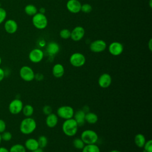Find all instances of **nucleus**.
<instances>
[{
	"label": "nucleus",
	"instance_id": "10",
	"mask_svg": "<svg viewBox=\"0 0 152 152\" xmlns=\"http://www.w3.org/2000/svg\"><path fill=\"white\" fill-rule=\"evenodd\" d=\"M107 47L106 43L103 40H96L92 42L90 45V49L94 53L103 52Z\"/></svg>",
	"mask_w": 152,
	"mask_h": 152
},
{
	"label": "nucleus",
	"instance_id": "39",
	"mask_svg": "<svg viewBox=\"0 0 152 152\" xmlns=\"http://www.w3.org/2000/svg\"><path fill=\"white\" fill-rule=\"evenodd\" d=\"M148 49H149L150 51H151L152 50V39H150L148 42Z\"/></svg>",
	"mask_w": 152,
	"mask_h": 152
},
{
	"label": "nucleus",
	"instance_id": "3",
	"mask_svg": "<svg viewBox=\"0 0 152 152\" xmlns=\"http://www.w3.org/2000/svg\"><path fill=\"white\" fill-rule=\"evenodd\" d=\"M80 138L85 144H96L99 140V135L95 131L87 129L81 132Z\"/></svg>",
	"mask_w": 152,
	"mask_h": 152
},
{
	"label": "nucleus",
	"instance_id": "18",
	"mask_svg": "<svg viewBox=\"0 0 152 152\" xmlns=\"http://www.w3.org/2000/svg\"><path fill=\"white\" fill-rule=\"evenodd\" d=\"M24 145L26 150L30 151H34L39 148L37 140L34 138H29L27 139L24 142Z\"/></svg>",
	"mask_w": 152,
	"mask_h": 152
},
{
	"label": "nucleus",
	"instance_id": "1",
	"mask_svg": "<svg viewBox=\"0 0 152 152\" xmlns=\"http://www.w3.org/2000/svg\"><path fill=\"white\" fill-rule=\"evenodd\" d=\"M37 128L36 120L31 117H26L20 122V131L24 135L32 134Z\"/></svg>",
	"mask_w": 152,
	"mask_h": 152
},
{
	"label": "nucleus",
	"instance_id": "24",
	"mask_svg": "<svg viewBox=\"0 0 152 152\" xmlns=\"http://www.w3.org/2000/svg\"><path fill=\"white\" fill-rule=\"evenodd\" d=\"M22 113L26 117H31L34 113V107L32 105L27 104L23 106Z\"/></svg>",
	"mask_w": 152,
	"mask_h": 152
},
{
	"label": "nucleus",
	"instance_id": "35",
	"mask_svg": "<svg viewBox=\"0 0 152 152\" xmlns=\"http://www.w3.org/2000/svg\"><path fill=\"white\" fill-rule=\"evenodd\" d=\"M7 125L5 122L3 120L0 119V133H2L4 131L6 130Z\"/></svg>",
	"mask_w": 152,
	"mask_h": 152
},
{
	"label": "nucleus",
	"instance_id": "31",
	"mask_svg": "<svg viewBox=\"0 0 152 152\" xmlns=\"http://www.w3.org/2000/svg\"><path fill=\"white\" fill-rule=\"evenodd\" d=\"M142 148L144 152H152V140H148L146 141Z\"/></svg>",
	"mask_w": 152,
	"mask_h": 152
},
{
	"label": "nucleus",
	"instance_id": "7",
	"mask_svg": "<svg viewBox=\"0 0 152 152\" xmlns=\"http://www.w3.org/2000/svg\"><path fill=\"white\" fill-rule=\"evenodd\" d=\"M69 63L74 67L83 66L86 61L85 56L80 52H75L72 53L69 57Z\"/></svg>",
	"mask_w": 152,
	"mask_h": 152
},
{
	"label": "nucleus",
	"instance_id": "22",
	"mask_svg": "<svg viewBox=\"0 0 152 152\" xmlns=\"http://www.w3.org/2000/svg\"><path fill=\"white\" fill-rule=\"evenodd\" d=\"M99 119L98 116L96 113L92 112H88L85 115V121L89 124H95L97 122Z\"/></svg>",
	"mask_w": 152,
	"mask_h": 152
},
{
	"label": "nucleus",
	"instance_id": "16",
	"mask_svg": "<svg viewBox=\"0 0 152 152\" xmlns=\"http://www.w3.org/2000/svg\"><path fill=\"white\" fill-rule=\"evenodd\" d=\"M58 120L59 118L56 114L52 112L46 115L45 119L46 125L49 128H53L58 125Z\"/></svg>",
	"mask_w": 152,
	"mask_h": 152
},
{
	"label": "nucleus",
	"instance_id": "19",
	"mask_svg": "<svg viewBox=\"0 0 152 152\" xmlns=\"http://www.w3.org/2000/svg\"><path fill=\"white\" fill-rule=\"evenodd\" d=\"M85 115L86 112H84L82 109H79L75 112H74L73 118L77 122L78 126H83L86 123L85 121Z\"/></svg>",
	"mask_w": 152,
	"mask_h": 152
},
{
	"label": "nucleus",
	"instance_id": "28",
	"mask_svg": "<svg viewBox=\"0 0 152 152\" xmlns=\"http://www.w3.org/2000/svg\"><path fill=\"white\" fill-rule=\"evenodd\" d=\"M37 140V142L40 148H44L47 146L48 143V138L45 135H40L39 137V138Z\"/></svg>",
	"mask_w": 152,
	"mask_h": 152
},
{
	"label": "nucleus",
	"instance_id": "8",
	"mask_svg": "<svg viewBox=\"0 0 152 152\" xmlns=\"http://www.w3.org/2000/svg\"><path fill=\"white\" fill-rule=\"evenodd\" d=\"M23 103L19 99H14L11 100L8 105L9 112L12 115H17L21 112L23 107Z\"/></svg>",
	"mask_w": 152,
	"mask_h": 152
},
{
	"label": "nucleus",
	"instance_id": "41",
	"mask_svg": "<svg viewBox=\"0 0 152 152\" xmlns=\"http://www.w3.org/2000/svg\"><path fill=\"white\" fill-rule=\"evenodd\" d=\"M31 152H44V151H43V148H41L39 147L37 149H36V150H35L34 151H32Z\"/></svg>",
	"mask_w": 152,
	"mask_h": 152
},
{
	"label": "nucleus",
	"instance_id": "15",
	"mask_svg": "<svg viewBox=\"0 0 152 152\" xmlns=\"http://www.w3.org/2000/svg\"><path fill=\"white\" fill-rule=\"evenodd\" d=\"M4 29L7 33L14 34L18 29L17 23L14 20L8 19L4 23Z\"/></svg>",
	"mask_w": 152,
	"mask_h": 152
},
{
	"label": "nucleus",
	"instance_id": "11",
	"mask_svg": "<svg viewBox=\"0 0 152 152\" xmlns=\"http://www.w3.org/2000/svg\"><path fill=\"white\" fill-rule=\"evenodd\" d=\"M112 79L111 75L108 73L102 74L98 78V85L102 88H108L112 84Z\"/></svg>",
	"mask_w": 152,
	"mask_h": 152
},
{
	"label": "nucleus",
	"instance_id": "38",
	"mask_svg": "<svg viewBox=\"0 0 152 152\" xmlns=\"http://www.w3.org/2000/svg\"><path fill=\"white\" fill-rule=\"evenodd\" d=\"M0 152H10V151L6 147H0Z\"/></svg>",
	"mask_w": 152,
	"mask_h": 152
},
{
	"label": "nucleus",
	"instance_id": "5",
	"mask_svg": "<svg viewBox=\"0 0 152 152\" xmlns=\"http://www.w3.org/2000/svg\"><path fill=\"white\" fill-rule=\"evenodd\" d=\"M32 23L33 26L38 29L45 28L48 26V19L44 14L37 12L33 16Z\"/></svg>",
	"mask_w": 152,
	"mask_h": 152
},
{
	"label": "nucleus",
	"instance_id": "12",
	"mask_svg": "<svg viewBox=\"0 0 152 152\" xmlns=\"http://www.w3.org/2000/svg\"><path fill=\"white\" fill-rule=\"evenodd\" d=\"M109 53L113 56H119L124 51L123 45L118 42H112L108 48Z\"/></svg>",
	"mask_w": 152,
	"mask_h": 152
},
{
	"label": "nucleus",
	"instance_id": "23",
	"mask_svg": "<svg viewBox=\"0 0 152 152\" xmlns=\"http://www.w3.org/2000/svg\"><path fill=\"white\" fill-rule=\"evenodd\" d=\"M81 152H100V149L96 144H85Z\"/></svg>",
	"mask_w": 152,
	"mask_h": 152
},
{
	"label": "nucleus",
	"instance_id": "4",
	"mask_svg": "<svg viewBox=\"0 0 152 152\" xmlns=\"http://www.w3.org/2000/svg\"><path fill=\"white\" fill-rule=\"evenodd\" d=\"M74 110L72 107L68 105H64L59 107L56 110V115L58 118L64 120L73 118Z\"/></svg>",
	"mask_w": 152,
	"mask_h": 152
},
{
	"label": "nucleus",
	"instance_id": "43",
	"mask_svg": "<svg viewBox=\"0 0 152 152\" xmlns=\"http://www.w3.org/2000/svg\"><path fill=\"white\" fill-rule=\"evenodd\" d=\"M109 152H121V151L118 150H112Z\"/></svg>",
	"mask_w": 152,
	"mask_h": 152
},
{
	"label": "nucleus",
	"instance_id": "29",
	"mask_svg": "<svg viewBox=\"0 0 152 152\" xmlns=\"http://www.w3.org/2000/svg\"><path fill=\"white\" fill-rule=\"evenodd\" d=\"M59 36L64 39H68L71 37V31L67 28H64L60 31Z\"/></svg>",
	"mask_w": 152,
	"mask_h": 152
},
{
	"label": "nucleus",
	"instance_id": "33",
	"mask_svg": "<svg viewBox=\"0 0 152 152\" xmlns=\"http://www.w3.org/2000/svg\"><path fill=\"white\" fill-rule=\"evenodd\" d=\"M7 15L6 10L3 8L0 7V24L5 21L7 17Z\"/></svg>",
	"mask_w": 152,
	"mask_h": 152
},
{
	"label": "nucleus",
	"instance_id": "34",
	"mask_svg": "<svg viewBox=\"0 0 152 152\" xmlns=\"http://www.w3.org/2000/svg\"><path fill=\"white\" fill-rule=\"evenodd\" d=\"M52 107L50 105H45L42 108V112L45 115H48L51 113H52Z\"/></svg>",
	"mask_w": 152,
	"mask_h": 152
},
{
	"label": "nucleus",
	"instance_id": "27",
	"mask_svg": "<svg viewBox=\"0 0 152 152\" xmlns=\"http://www.w3.org/2000/svg\"><path fill=\"white\" fill-rule=\"evenodd\" d=\"M72 145L77 150H82L84 147L85 144L81 138H75L72 141Z\"/></svg>",
	"mask_w": 152,
	"mask_h": 152
},
{
	"label": "nucleus",
	"instance_id": "9",
	"mask_svg": "<svg viewBox=\"0 0 152 152\" xmlns=\"http://www.w3.org/2000/svg\"><path fill=\"white\" fill-rule=\"evenodd\" d=\"M44 57L43 52L39 48L32 49L28 54V59L33 63H39L42 61Z\"/></svg>",
	"mask_w": 152,
	"mask_h": 152
},
{
	"label": "nucleus",
	"instance_id": "17",
	"mask_svg": "<svg viewBox=\"0 0 152 152\" xmlns=\"http://www.w3.org/2000/svg\"><path fill=\"white\" fill-rule=\"evenodd\" d=\"M52 75L54 77L56 78H60L64 75L65 68L63 65L61 64L58 63L55 64L52 69Z\"/></svg>",
	"mask_w": 152,
	"mask_h": 152
},
{
	"label": "nucleus",
	"instance_id": "37",
	"mask_svg": "<svg viewBox=\"0 0 152 152\" xmlns=\"http://www.w3.org/2000/svg\"><path fill=\"white\" fill-rule=\"evenodd\" d=\"M5 76V71L0 67V81H2L4 78Z\"/></svg>",
	"mask_w": 152,
	"mask_h": 152
},
{
	"label": "nucleus",
	"instance_id": "2",
	"mask_svg": "<svg viewBox=\"0 0 152 152\" xmlns=\"http://www.w3.org/2000/svg\"><path fill=\"white\" fill-rule=\"evenodd\" d=\"M78 125L74 119L71 118L66 119L62 125L63 133L67 137H74L78 132Z\"/></svg>",
	"mask_w": 152,
	"mask_h": 152
},
{
	"label": "nucleus",
	"instance_id": "42",
	"mask_svg": "<svg viewBox=\"0 0 152 152\" xmlns=\"http://www.w3.org/2000/svg\"><path fill=\"white\" fill-rule=\"evenodd\" d=\"M45 10L44 8H41L40 9V12H39L42 13V14H45Z\"/></svg>",
	"mask_w": 152,
	"mask_h": 152
},
{
	"label": "nucleus",
	"instance_id": "20",
	"mask_svg": "<svg viewBox=\"0 0 152 152\" xmlns=\"http://www.w3.org/2000/svg\"><path fill=\"white\" fill-rule=\"evenodd\" d=\"M59 49L60 48L59 45L55 42H49L46 48V51L50 56H53L57 54L59 52Z\"/></svg>",
	"mask_w": 152,
	"mask_h": 152
},
{
	"label": "nucleus",
	"instance_id": "14",
	"mask_svg": "<svg viewBox=\"0 0 152 152\" xmlns=\"http://www.w3.org/2000/svg\"><path fill=\"white\" fill-rule=\"evenodd\" d=\"M85 34L84 28L81 26H77L71 32V38L74 41H79L83 39Z\"/></svg>",
	"mask_w": 152,
	"mask_h": 152
},
{
	"label": "nucleus",
	"instance_id": "40",
	"mask_svg": "<svg viewBox=\"0 0 152 152\" xmlns=\"http://www.w3.org/2000/svg\"><path fill=\"white\" fill-rule=\"evenodd\" d=\"M82 110H83L84 112H86V113H87V112H88L90 111V110H89V107H88V106H84V108H83Z\"/></svg>",
	"mask_w": 152,
	"mask_h": 152
},
{
	"label": "nucleus",
	"instance_id": "26",
	"mask_svg": "<svg viewBox=\"0 0 152 152\" xmlns=\"http://www.w3.org/2000/svg\"><path fill=\"white\" fill-rule=\"evenodd\" d=\"M9 151L10 152H26V148L21 144H15L10 147Z\"/></svg>",
	"mask_w": 152,
	"mask_h": 152
},
{
	"label": "nucleus",
	"instance_id": "30",
	"mask_svg": "<svg viewBox=\"0 0 152 152\" xmlns=\"http://www.w3.org/2000/svg\"><path fill=\"white\" fill-rule=\"evenodd\" d=\"M1 134L2 140H3L4 141H10L12 139V135L9 131H5L2 133H1Z\"/></svg>",
	"mask_w": 152,
	"mask_h": 152
},
{
	"label": "nucleus",
	"instance_id": "45",
	"mask_svg": "<svg viewBox=\"0 0 152 152\" xmlns=\"http://www.w3.org/2000/svg\"><path fill=\"white\" fill-rule=\"evenodd\" d=\"M151 1H152V0H150V8H151Z\"/></svg>",
	"mask_w": 152,
	"mask_h": 152
},
{
	"label": "nucleus",
	"instance_id": "44",
	"mask_svg": "<svg viewBox=\"0 0 152 152\" xmlns=\"http://www.w3.org/2000/svg\"><path fill=\"white\" fill-rule=\"evenodd\" d=\"M2 141V138H1V133H0V144H1Z\"/></svg>",
	"mask_w": 152,
	"mask_h": 152
},
{
	"label": "nucleus",
	"instance_id": "25",
	"mask_svg": "<svg viewBox=\"0 0 152 152\" xmlns=\"http://www.w3.org/2000/svg\"><path fill=\"white\" fill-rule=\"evenodd\" d=\"M26 14L29 16H33L37 12V9L33 4H28L24 7Z\"/></svg>",
	"mask_w": 152,
	"mask_h": 152
},
{
	"label": "nucleus",
	"instance_id": "36",
	"mask_svg": "<svg viewBox=\"0 0 152 152\" xmlns=\"http://www.w3.org/2000/svg\"><path fill=\"white\" fill-rule=\"evenodd\" d=\"M44 78V75L42 73H36L34 75V79L37 81H42Z\"/></svg>",
	"mask_w": 152,
	"mask_h": 152
},
{
	"label": "nucleus",
	"instance_id": "6",
	"mask_svg": "<svg viewBox=\"0 0 152 152\" xmlns=\"http://www.w3.org/2000/svg\"><path fill=\"white\" fill-rule=\"evenodd\" d=\"M19 75L20 78L26 82H30L34 80L35 73L33 69L27 65H24L21 67L19 71Z\"/></svg>",
	"mask_w": 152,
	"mask_h": 152
},
{
	"label": "nucleus",
	"instance_id": "13",
	"mask_svg": "<svg viewBox=\"0 0 152 152\" xmlns=\"http://www.w3.org/2000/svg\"><path fill=\"white\" fill-rule=\"evenodd\" d=\"M81 5L78 0H68L66 2V8L69 12L75 14L81 11Z\"/></svg>",
	"mask_w": 152,
	"mask_h": 152
},
{
	"label": "nucleus",
	"instance_id": "21",
	"mask_svg": "<svg viewBox=\"0 0 152 152\" xmlns=\"http://www.w3.org/2000/svg\"><path fill=\"white\" fill-rule=\"evenodd\" d=\"M134 141L135 145L137 147L142 148L147 140L144 134L141 133H138L135 135Z\"/></svg>",
	"mask_w": 152,
	"mask_h": 152
},
{
	"label": "nucleus",
	"instance_id": "32",
	"mask_svg": "<svg viewBox=\"0 0 152 152\" xmlns=\"http://www.w3.org/2000/svg\"><path fill=\"white\" fill-rule=\"evenodd\" d=\"M92 10V7L89 4H84L81 5V11L84 13H88Z\"/></svg>",
	"mask_w": 152,
	"mask_h": 152
},
{
	"label": "nucleus",
	"instance_id": "46",
	"mask_svg": "<svg viewBox=\"0 0 152 152\" xmlns=\"http://www.w3.org/2000/svg\"><path fill=\"white\" fill-rule=\"evenodd\" d=\"M1 63H2V59H1V57L0 56V65H1Z\"/></svg>",
	"mask_w": 152,
	"mask_h": 152
}]
</instances>
